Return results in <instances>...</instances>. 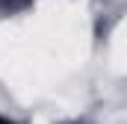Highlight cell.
<instances>
[{
	"label": "cell",
	"instance_id": "1",
	"mask_svg": "<svg viewBox=\"0 0 127 124\" xmlns=\"http://www.w3.org/2000/svg\"><path fill=\"white\" fill-rule=\"evenodd\" d=\"M27 6H32V0H0V12H3V15H15V12H24Z\"/></svg>",
	"mask_w": 127,
	"mask_h": 124
},
{
	"label": "cell",
	"instance_id": "2",
	"mask_svg": "<svg viewBox=\"0 0 127 124\" xmlns=\"http://www.w3.org/2000/svg\"><path fill=\"white\" fill-rule=\"evenodd\" d=\"M0 124H15V121H9V118H3V115H0Z\"/></svg>",
	"mask_w": 127,
	"mask_h": 124
}]
</instances>
